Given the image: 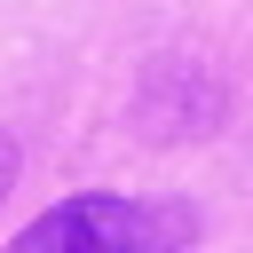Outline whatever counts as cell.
Listing matches in <instances>:
<instances>
[{
	"label": "cell",
	"instance_id": "1",
	"mask_svg": "<svg viewBox=\"0 0 253 253\" xmlns=\"http://www.w3.org/2000/svg\"><path fill=\"white\" fill-rule=\"evenodd\" d=\"M190 245H198V206L119 198V190L63 198L8 237V253H190Z\"/></svg>",
	"mask_w": 253,
	"mask_h": 253
},
{
	"label": "cell",
	"instance_id": "3",
	"mask_svg": "<svg viewBox=\"0 0 253 253\" xmlns=\"http://www.w3.org/2000/svg\"><path fill=\"white\" fill-rule=\"evenodd\" d=\"M8 182H16V142H8V126H0V198H8Z\"/></svg>",
	"mask_w": 253,
	"mask_h": 253
},
{
	"label": "cell",
	"instance_id": "2",
	"mask_svg": "<svg viewBox=\"0 0 253 253\" xmlns=\"http://www.w3.org/2000/svg\"><path fill=\"white\" fill-rule=\"evenodd\" d=\"M134 134L142 142H198L229 119V87L206 71V63H182V55H158L142 79H134V103H126Z\"/></svg>",
	"mask_w": 253,
	"mask_h": 253
}]
</instances>
